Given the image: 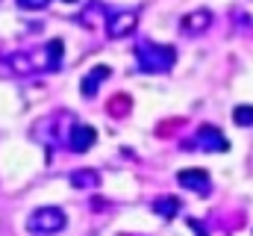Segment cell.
<instances>
[{"mask_svg": "<svg viewBox=\"0 0 253 236\" xmlns=\"http://www.w3.org/2000/svg\"><path fill=\"white\" fill-rule=\"evenodd\" d=\"M180 210H183V204H180V198H174V195H162V198L153 201V213L162 216V219H174Z\"/></svg>", "mask_w": 253, "mask_h": 236, "instance_id": "obj_10", "label": "cell"}, {"mask_svg": "<svg viewBox=\"0 0 253 236\" xmlns=\"http://www.w3.org/2000/svg\"><path fill=\"white\" fill-rule=\"evenodd\" d=\"M209 24H212V12H209V9H194V12H189V15L183 18L180 30H183L186 36H200V33L209 30Z\"/></svg>", "mask_w": 253, "mask_h": 236, "instance_id": "obj_9", "label": "cell"}, {"mask_svg": "<svg viewBox=\"0 0 253 236\" xmlns=\"http://www.w3.org/2000/svg\"><path fill=\"white\" fill-rule=\"evenodd\" d=\"M183 148H186V151H206V154H218V151H227V148H230V142H227V136H224L218 127L203 124V127L191 136V142H183Z\"/></svg>", "mask_w": 253, "mask_h": 236, "instance_id": "obj_4", "label": "cell"}, {"mask_svg": "<svg viewBox=\"0 0 253 236\" xmlns=\"http://www.w3.org/2000/svg\"><path fill=\"white\" fill-rule=\"evenodd\" d=\"M100 15H103V18H109V9H106L103 3H91V6H85V9H83V15H80L77 21H80L83 27H94Z\"/></svg>", "mask_w": 253, "mask_h": 236, "instance_id": "obj_12", "label": "cell"}, {"mask_svg": "<svg viewBox=\"0 0 253 236\" xmlns=\"http://www.w3.org/2000/svg\"><path fill=\"white\" fill-rule=\"evenodd\" d=\"M68 225V216H65L59 207H39L30 213L27 219V231L33 236H50V234H59L65 231Z\"/></svg>", "mask_w": 253, "mask_h": 236, "instance_id": "obj_3", "label": "cell"}, {"mask_svg": "<svg viewBox=\"0 0 253 236\" xmlns=\"http://www.w3.org/2000/svg\"><path fill=\"white\" fill-rule=\"evenodd\" d=\"M135 62H138V71H144V74H165V71L174 68L177 51H174L171 45L138 42V45H135Z\"/></svg>", "mask_w": 253, "mask_h": 236, "instance_id": "obj_2", "label": "cell"}, {"mask_svg": "<svg viewBox=\"0 0 253 236\" xmlns=\"http://www.w3.org/2000/svg\"><path fill=\"white\" fill-rule=\"evenodd\" d=\"M71 186L74 189H94V186H100V175L94 169H77V172H71Z\"/></svg>", "mask_w": 253, "mask_h": 236, "instance_id": "obj_11", "label": "cell"}, {"mask_svg": "<svg viewBox=\"0 0 253 236\" xmlns=\"http://www.w3.org/2000/svg\"><path fill=\"white\" fill-rule=\"evenodd\" d=\"M177 183L191 189V192H197V195H209V189H212V180L203 169H183L177 175Z\"/></svg>", "mask_w": 253, "mask_h": 236, "instance_id": "obj_7", "label": "cell"}, {"mask_svg": "<svg viewBox=\"0 0 253 236\" xmlns=\"http://www.w3.org/2000/svg\"><path fill=\"white\" fill-rule=\"evenodd\" d=\"M62 3H77V0H62Z\"/></svg>", "mask_w": 253, "mask_h": 236, "instance_id": "obj_15", "label": "cell"}, {"mask_svg": "<svg viewBox=\"0 0 253 236\" xmlns=\"http://www.w3.org/2000/svg\"><path fill=\"white\" fill-rule=\"evenodd\" d=\"M50 0H18V6L21 9H27V12H39V9H44Z\"/></svg>", "mask_w": 253, "mask_h": 236, "instance_id": "obj_14", "label": "cell"}, {"mask_svg": "<svg viewBox=\"0 0 253 236\" xmlns=\"http://www.w3.org/2000/svg\"><path fill=\"white\" fill-rule=\"evenodd\" d=\"M233 121L239 127H253V107H236L233 110Z\"/></svg>", "mask_w": 253, "mask_h": 236, "instance_id": "obj_13", "label": "cell"}, {"mask_svg": "<svg viewBox=\"0 0 253 236\" xmlns=\"http://www.w3.org/2000/svg\"><path fill=\"white\" fill-rule=\"evenodd\" d=\"M109 65H94L83 80H80V92H83V98H94L97 92H100V86L109 80Z\"/></svg>", "mask_w": 253, "mask_h": 236, "instance_id": "obj_8", "label": "cell"}, {"mask_svg": "<svg viewBox=\"0 0 253 236\" xmlns=\"http://www.w3.org/2000/svg\"><path fill=\"white\" fill-rule=\"evenodd\" d=\"M62 57H65V42H62V39H50V42H47V45H42V48L9 54V57H6V65H9L15 74L59 71V68H62Z\"/></svg>", "mask_w": 253, "mask_h": 236, "instance_id": "obj_1", "label": "cell"}, {"mask_svg": "<svg viewBox=\"0 0 253 236\" xmlns=\"http://www.w3.org/2000/svg\"><path fill=\"white\" fill-rule=\"evenodd\" d=\"M94 142H97V130H94L91 124H77V127L71 130L68 151H74V154H85V151L94 148Z\"/></svg>", "mask_w": 253, "mask_h": 236, "instance_id": "obj_6", "label": "cell"}, {"mask_svg": "<svg viewBox=\"0 0 253 236\" xmlns=\"http://www.w3.org/2000/svg\"><path fill=\"white\" fill-rule=\"evenodd\" d=\"M135 27H138L135 9H118V12H109V18H106V36L109 39H126L135 33Z\"/></svg>", "mask_w": 253, "mask_h": 236, "instance_id": "obj_5", "label": "cell"}]
</instances>
